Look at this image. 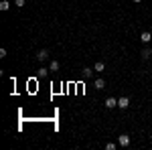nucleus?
Segmentation results:
<instances>
[{
	"instance_id": "f257e3e1",
	"label": "nucleus",
	"mask_w": 152,
	"mask_h": 150,
	"mask_svg": "<svg viewBox=\"0 0 152 150\" xmlns=\"http://www.w3.org/2000/svg\"><path fill=\"white\" fill-rule=\"evenodd\" d=\"M104 105L107 108V110H114V108H118V100H116V97H107Z\"/></svg>"
},
{
	"instance_id": "f03ea898",
	"label": "nucleus",
	"mask_w": 152,
	"mask_h": 150,
	"mask_svg": "<svg viewBox=\"0 0 152 150\" xmlns=\"http://www.w3.org/2000/svg\"><path fill=\"white\" fill-rule=\"evenodd\" d=\"M118 144H120V146H130V136L128 134H122V136L118 138Z\"/></svg>"
},
{
	"instance_id": "7ed1b4c3",
	"label": "nucleus",
	"mask_w": 152,
	"mask_h": 150,
	"mask_svg": "<svg viewBox=\"0 0 152 150\" xmlns=\"http://www.w3.org/2000/svg\"><path fill=\"white\" fill-rule=\"evenodd\" d=\"M47 57H49V51H47V49H41V51L37 53V61H41V63H43Z\"/></svg>"
},
{
	"instance_id": "20e7f679",
	"label": "nucleus",
	"mask_w": 152,
	"mask_h": 150,
	"mask_svg": "<svg viewBox=\"0 0 152 150\" xmlns=\"http://www.w3.org/2000/svg\"><path fill=\"white\" fill-rule=\"evenodd\" d=\"M128 105H130V100H128V97H126V95L118 100V108H122V110H126Z\"/></svg>"
},
{
	"instance_id": "39448f33",
	"label": "nucleus",
	"mask_w": 152,
	"mask_h": 150,
	"mask_svg": "<svg viewBox=\"0 0 152 150\" xmlns=\"http://www.w3.org/2000/svg\"><path fill=\"white\" fill-rule=\"evenodd\" d=\"M81 75H83V79H89V77L94 75V69H91V67H83V69H81Z\"/></svg>"
},
{
	"instance_id": "423d86ee",
	"label": "nucleus",
	"mask_w": 152,
	"mask_h": 150,
	"mask_svg": "<svg viewBox=\"0 0 152 150\" xmlns=\"http://www.w3.org/2000/svg\"><path fill=\"white\" fill-rule=\"evenodd\" d=\"M140 39H142V43H150V41H152V35L148 33V31H144V33L140 35Z\"/></svg>"
},
{
	"instance_id": "0eeeda50",
	"label": "nucleus",
	"mask_w": 152,
	"mask_h": 150,
	"mask_svg": "<svg viewBox=\"0 0 152 150\" xmlns=\"http://www.w3.org/2000/svg\"><path fill=\"white\" fill-rule=\"evenodd\" d=\"M152 55V49L150 47H146V49H142V59H148Z\"/></svg>"
},
{
	"instance_id": "6e6552de",
	"label": "nucleus",
	"mask_w": 152,
	"mask_h": 150,
	"mask_svg": "<svg viewBox=\"0 0 152 150\" xmlns=\"http://www.w3.org/2000/svg\"><path fill=\"white\" fill-rule=\"evenodd\" d=\"M94 85H95V89H104V87H105V81L104 79H95Z\"/></svg>"
},
{
	"instance_id": "1a4fd4ad",
	"label": "nucleus",
	"mask_w": 152,
	"mask_h": 150,
	"mask_svg": "<svg viewBox=\"0 0 152 150\" xmlns=\"http://www.w3.org/2000/svg\"><path fill=\"white\" fill-rule=\"evenodd\" d=\"M94 69L95 71H104L105 69V63H104V61H97V63L94 65Z\"/></svg>"
},
{
	"instance_id": "9d476101",
	"label": "nucleus",
	"mask_w": 152,
	"mask_h": 150,
	"mask_svg": "<svg viewBox=\"0 0 152 150\" xmlns=\"http://www.w3.org/2000/svg\"><path fill=\"white\" fill-rule=\"evenodd\" d=\"M8 8H10V2L8 0H2L0 2V10H8Z\"/></svg>"
},
{
	"instance_id": "9b49d317",
	"label": "nucleus",
	"mask_w": 152,
	"mask_h": 150,
	"mask_svg": "<svg viewBox=\"0 0 152 150\" xmlns=\"http://www.w3.org/2000/svg\"><path fill=\"white\" fill-rule=\"evenodd\" d=\"M49 69H51V71H57V69H59V61H51Z\"/></svg>"
},
{
	"instance_id": "f8f14e48",
	"label": "nucleus",
	"mask_w": 152,
	"mask_h": 150,
	"mask_svg": "<svg viewBox=\"0 0 152 150\" xmlns=\"http://www.w3.org/2000/svg\"><path fill=\"white\" fill-rule=\"evenodd\" d=\"M49 71H51V69H47V67H41V69H39V77H45Z\"/></svg>"
},
{
	"instance_id": "ddd939ff",
	"label": "nucleus",
	"mask_w": 152,
	"mask_h": 150,
	"mask_svg": "<svg viewBox=\"0 0 152 150\" xmlns=\"http://www.w3.org/2000/svg\"><path fill=\"white\" fill-rule=\"evenodd\" d=\"M118 148V144H114V142H107L105 144V150H116Z\"/></svg>"
},
{
	"instance_id": "4468645a",
	"label": "nucleus",
	"mask_w": 152,
	"mask_h": 150,
	"mask_svg": "<svg viewBox=\"0 0 152 150\" xmlns=\"http://www.w3.org/2000/svg\"><path fill=\"white\" fill-rule=\"evenodd\" d=\"M14 4H16L18 8H20V6H24V0H14Z\"/></svg>"
},
{
	"instance_id": "2eb2a0df",
	"label": "nucleus",
	"mask_w": 152,
	"mask_h": 150,
	"mask_svg": "<svg viewBox=\"0 0 152 150\" xmlns=\"http://www.w3.org/2000/svg\"><path fill=\"white\" fill-rule=\"evenodd\" d=\"M134 2H142V0H134Z\"/></svg>"
}]
</instances>
